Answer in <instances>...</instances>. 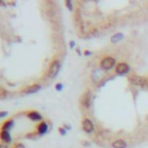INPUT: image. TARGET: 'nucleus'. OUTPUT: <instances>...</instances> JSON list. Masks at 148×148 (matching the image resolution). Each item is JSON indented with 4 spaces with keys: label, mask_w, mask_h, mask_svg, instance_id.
Returning a JSON list of instances; mask_svg holds the SVG:
<instances>
[{
    "label": "nucleus",
    "mask_w": 148,
    "mask_h": 148,
    "mask_svg": "<svg viewBox=\"0 0 148 148\" xmlns=\"http://www.w3.org/2000/svg\"><path fill=\"white\" fill-rule=\"evenodd\" d=\"M54 89H56L57 92H63V89H64V83H62V82H58V83H56V86H54Z\"/></svg>",
    "instance_id": "nucleus-15"
},
{
    "label": "nucleus",
    "mask_w": 148,
    "mask_h": 148,
    "mask_svg": "<svg viewBox=\"0 0 148 148\" xmlns=\"http://www.w3.org/2000/svg\"><path fill=\"white\" fill-rule=\"evenodd\" d=\"M41 88H42V84H40V83H34V84H30V86L23 88L22 93H23V94H27V95L35 94V93H37L38 90H41Z\"/></svg>",
    "instance_id": "nucleus-7"
},
{
    "label": "nucleus",
    "mask_w": 148,
    "mask_h": 148,
    "mask_svg": "<svg viewBox=\"0 0 148 148\" xmlns=\"http://www.w3.org/2000/svg\"><path fill=\"white\" fill-rule=\"evenodd\" d=\"M80 104L83 109H88L92 104V94L90 90H87L86 93H83L80 97Z\"/></svg>",
    "instance_id": "nucleus-3"
},
{
    "label": "nucleus",
    "mask_w": 148,
    "mask_h": 148,
    "mask_svg": "<svg viewBox=\"0 0 148 148\" xmlns=\"http://www.w3.org/2000/svg\"><path fill=\"white\" fill-rule=\"evenodd\" d=\"M49 132V125L46 122H41L38 123V125L36 126V133L40 135H44Z\"/></svg>",
    "instance_id": "nucleus-9"
},
{
    "label": "nucleus",
    "mask_w": 148,
    "mask_h": 148,
    "mask_svg": "<svg viewBox=\"0 0 148 148\" xmlns=\"http://www.w3.org/2000/svg\"><path fill=\"white\" fill-rule=\"evenodd\" d=\"M58 131H59V133H60V135H66L67 134V131H66L65 127H59Z\"/></svg>",
    "instance_id": "nucleus-17"
},
{
    "label": "nucleus",
    "mask_w": 148,
    "mask_h": 148,
    "mask_svg": "<svg viewBox=\"0 0 148 148\" xmlns=\"http://www.w3.org/2000/svg\"><path fill=\"white\" fill-rule=\"evenodd\" d=\"M111 146H112V148H126L127 142L124 139H116L115 141H112Z\"/></svg>",
    "instance_id": "nucleus-11"
},
{
    "label": "nucleus",
    "mask_w": 148,
    "mask_h": 148,
    "mask_svg": "<svg viewBox=\"0 0 148 148\" xmlns=\"http://www.w3.org/2000/svg\"><path fill=\"white\" fill-rule=\"evenodd\" d=\"M130 82H131L133 86H145V84L147 83V78L141 76V75L133 74V75L130 76Z\"/></svg>",
    "instance_id": "nucleus-6"
},
{
    "label": "nucleus",
    "mask_w": 148,
    "mask_h": 148,
    "mask_svg": "<svg viewBox=\"0 0 148 148\" xmlns=\"http://www.w3.org/2000/svg\"><path fill=\"white\" fill-rule=\"evenodd\" d=\"M12 148H25V147L22 142H16V143H14V146Z\"/></svg>",
    "instance_id": "nucleus-18"
},
{
    "label": "nucleus",
    "mask_w": 148,
    "mask_h": 148,
    "mask_svg": "<svg viewBox=\"0 0 148 148\" xmlns=\"http://www.w3.org/2000/svg\"><path fill=\"white\" fill-rule=\"evenodd\" d=\"M64 127H65L66 130H70V129H71V126H70V125H64Z\"/></svg>",
    "instance_id": "nucleus-23"
},
{
    "label": "nucleus",
    "mask_w": 148,
    "mask_h": 148,
    "mask_svg": "<svg viewBox=\"0 0 148 148\" xmlns=\"http://www.w3.org/2000/svg\"><path fill=\"white\" fill-rule=\"evenodd\" d=\"M81 143H82V145H83V146H89V145H90V143H89V142H86V141H82V142H81Z\"/></svg>",
    "instance_id": "nucleus-21"
},
{
    "label": "nucleus",
    "mask_w": 148,
    "mask_h": 148,
    "mask_svg": "<svg viewBox=\"0 0 148 148\" xmlns=\"http://www.w3.org/2000/svg\"><path fill=\"white\" fill-rule=\"evenodd\" d=\"M115 72L118 75H124L130 73V65L127 63H118L117 66L115 67Z\"/></svg>",
    "instance_id": "nucleus-5"
},
{
    "label": "nucleus",
    "mask_w": 148,
    "mask_h": 148,
    "mask_svg": "<svg viewBox=\"0 0 148 148\" xmlns=\"http://www.w3.org/2000/svg\"><path fill=\"white\" fill-rule=\"evenodd\" d=\"M70 46H71L72 49H74V48H75V42H74V41H71V42H70Z\"/></svg>",
    "instance_id": "nucleus-20"
},
{
    "label": "nucleus",
    "mask_w": 148,
    "mask_h": 148,
    "mask_svg": "<svg viewBox=\"0 0 148 148\" xmlns=\"http://www.w3.org/2000/svg\"><path fill=\"white\" fill-rule=\"evenodd\" d=\"M123 38H124V35H123L122 33H117V34H115V35L111 36L110 42H111L112 44H116V43H118V42H121Z\"/></svg>",
    "instance_id": "nucleus-14"
},
{
    "label": "nucleus",
    "mask_w": 148,
    "mask_h": 148,
    "mask_svg": "<svg viewBox=\"0 0 148 148\" xmlns=\"http://www.w3.org/2000/svg\"><path fill=\"white\" fill-rule=\"evenodd\" d=\"M60 68H62V63L59 59H53L52 63L50 64V68H49V72H48V76L50 79H53L56 78L59 72H60Z\"/></svg>",
    "instance_id": "nucleus-2"
},
{
    "label": "nucleus",
    "mask_w": 148,
    "mask_h": 148,
    "mask_svg": "<svg viewBox=\"0 0 148 148\" xmlns=\"http://www.w3.org/2000/svg\"><path fill=\"white\" fill-rule=\"evenodd\" d=\"M14 126V119H8V121H6V122H4L3 123V125H1V131H11L12 130V127Z\"/></svg>",
    "instance_id": "nucleus-12"
},
{
    "label": "nucleus",
    "mask_w": 148,
    "mask_h": 148,
    "mask_svg": "<svg viewBox=\"0 0 148 148\" xmlns=\"http://www.w3.org/2000/svg\"><path fill=\"white\" fill-rule=\"evenodd\" d=\"M82 130L88 134L95 132V126L89 118H83L82 119Z\"/></svg>",
    "instance_id": "nucleus-4"
},
{
    "label": "nucleus",
    "mask_w": 148,
    "mask_h": 148,
    "mask_svg": "<svg viewBox=\"0 0 148 148\" xmlns=\"http://www.w3.org/2000/svg\"><path fill=\"white\" fill-rule=\"evenodd\" d=\"M7 115H8L7 111H1V112H0V118H5Z\"/></svg>",
    "instance_id": "nucleus-19"
},
{
    "label": "nucleus",
    "mask_w": 148,
    "mask_h": 148,
    "mask_svg": "<svg viewBox=\"0 0 148 148\" xmlns=\"http://www.w3.org/2000/svg\"><path fill=\"white\" fill-rule=\"evenodd\" d=\"M0 138H1L3 143H5V145L12 142V135H11V133L8 131H1L0 132Z\"/></svg>",
    "instance_id": "nucleus-10"
},
{
    "label": "nucleus",
    "mask_w": 148,
    "mask_h": 148,
    "mask_svg": "<svg viewBox=\"0 0 148 148\" xmlns=\"http://www.w3.org/2000/svg\"><path fill=\"white\" fill-rule=\"evenodd\" d=\"M117 66V62H116V58L111 57V56H106L104 57L102 60L100 62V68L103 71H110L111 68Z\"/></svg>",
    "instance_id": "nucleus-1"
},
{
    "label": "nucleus",
    "mask_w": 148,
    "mask_h": 148,
    "mask_svg": "<svg viewBox=\"0 0 148 148\" xmlns=\"http://www.w3.org/2000/svg\"><path fill=\"white\" fill-rule=\"evenodd\" d=\"M65 5H66V7L72 12L73 11V5H72V1H71V0H66V1H65Z\"/></svg>",
    "instance_id": "nucleus-16"
},
{
    "label": "nucleus",
    "mask_w": 148,
    "mask_h": 148,
    "mask_svg": "<svg viewBox=\"0 0 148 148\" xmlns=\"http://www.w3.org/2000/svg\"><path fill=\"white\" fill-rule=\"evenodd\" d=\"M102 71H103V70L100 68V70H95V71L92 73V79H93L94 82H98L100 80H102V78H103Z\"/></svg>",
    "instance_id": "nucleus-13"
},
{
    "label": "nucleus",
    "mask_w": 148,
    "mask_h": 148,
    "mask_svg": "<svg viewBox=\"0 0 148 148\" xmlns=\"http://www.w3.org/2000/svg\"><path fill=\"white\" fill-rule=\"evenodd\" d=\"M84 54H86V56H90V54H92V52H90V51H86V52H84Z\"/></svg>",
    "instance_id": "nucleus-22"
},
{
    "label": "nucleus",
    "mask_w": 148,
    "mask_h": 148,
    "mask_svg": "<svg viewBox=\"0 0 148 148\" xmlns=\"http://www.w3.org/2000/svg\"><path fill=\"white\" fill-rule=\"evenodd\" d=\"M27 117L29 118L30 121L33 122H40L42 121V115L37 111V110H30V111H28L27 112Z\"/></svg>",
    "instance_id": "nucleus-8"
}]
</instances>
